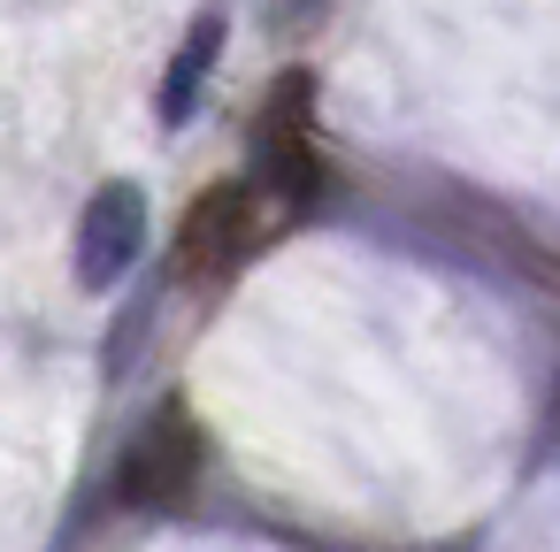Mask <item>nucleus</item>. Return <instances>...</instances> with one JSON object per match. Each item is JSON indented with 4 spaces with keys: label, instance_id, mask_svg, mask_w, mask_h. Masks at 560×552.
<instances>
[{
    "label": "nucleus",
    "instance_id": "obj_1",
    "mask_svg": "<svg viewBox=\"0 0 560 552\" xmlns=\"http://www.w3.org/2000/svg\"><path fill=\"white\" fill-rule=\"evenodd\" d=\"M200 460H208V445H200L192 407H185V399H162V407H154V414L131 430V445L116 453V506L162 514V506L192 498Z\"/></svg>",
    "mask_w": 560,
    "mask_h": 552
},
{
    "label": "nucleus",
    "instance_id": "obj_2",
    "mask_svg": "<svg viewBox=\"0 0 560 552\" xmlns=\"http://www.w3.org/2000/svg\"><path fill=\"white\" fill-rule=\"evenodd\" d=\"M307 101H315V78L284 70L269 85L261 116H254V177L284 208H315L323 200V154H315V131H307Z\"/></svg>",
    "mask_w": 560,
    "mask_h": 552
},
{
    "label": "nucleus",
    "instance_id": "obj_3",
    "mask_svg": "<svg viewBox=\"0 0 560 552\" xmlns=\"http://www.w3.org/2000/svg\"><path fill=\"white\" fill-rule=\"evenodd\" d=\"M139 246H147V192L131 177H108L85 200V215H78V284L85 292H116L131 277Z\"/></svg>",
    "mask_w": 560,
    "mask_h": 552
},
{
    "label": "nucleus",
    "instance_id": "obj_4",
    "mask_svg": "<svg viewBox=\"0 0 560 552\" xmlns=\"http://www.w3.org/2000/svg\"><path fill=\"white\" fill-rule=\"evenodd\" d=\"M246 238H254V185L238 177L208 185L177 223V277H231Z\"/></svg>",
    "mask_w": 560,
    "mask_h": 552
},
{
    "label": "nucleus",
    "instance_id": "obj_5",
    "mask_svg": "<svg viewBox=\"0 0 560 552\" xmlns=\"http://www.w3.org/2000/svg\"><path fill=\"white\" fill-rule=\"evenodd\" d=\"M223 39H231L223 9H200V16H192V32L177 39V55H170V78H162V124H170V131H177V124H192V108H200V85H208V70H215Z\"/></svg>",
    "mask_w": 560,
    "mask_h": 552
}]
</instances>
